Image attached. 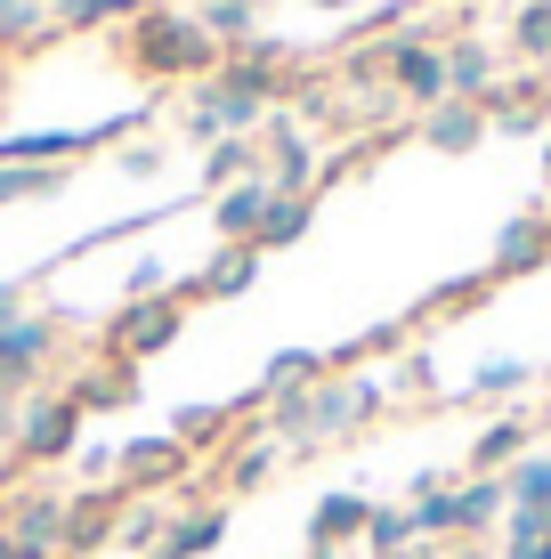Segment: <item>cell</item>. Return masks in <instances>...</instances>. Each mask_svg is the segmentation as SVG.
<instances>
[{
    "mask_svg": "<svg viewBox=\"0 0 551 559\" xmlns=\"http://www.w3.org/2000/svg\"><path fill=\"white\" fill-rule=\"evenodd\" d=\"M276 106H284V73H260V66H243V57H219V73L195 90V106H187V139L195 146L260 139Z\"/></svg>",
    "mask_w": 551,
    "mask_h": 559,
    "instance_id": "cell-1",
    "label": "cell"
},
{
    "mask_svg": "<svg viewBox=\"0 0 551 559\" xmlns=\"http://www.w3.org/2000/svg\"><path fill=\"white\" fill-rule=\"evenodd\" d=\"M219 41L203 33L195 9H146L139 25H130V66L155 73V82H203V73H219Z\"/></svg>",
    "mask_w": 551,
    "mask_h": 559,
    "instance_id": "cell-2",
    "label": "cell"
},
{
    "mask_svg": "<svg viewBox=\"0 0 551 559\" xmlns=\"http://www.w3.org/2000/svg\"><path fill=\"white\" fill-rule=\"evenodd\" d=\"M382 73H390V90L406 106H446V49H439V33H422V25H397L390 41H382Z\"/></svg>",
    "mask_w": 551,
    "mask_h": 559,
    "instance_id": "cell-3",
    "label": "cell"
},
{
    "mask_svg": "<svg viewBox=\"0 0 551 559\" xmlns=\"http://www.w3.org/2000/svg\"><path fill=\"white\" fill-rule=\"evenodd\" d=\"M179 333H187V300H179V293H163V300H122V317L106 324V349L122 357V365H146V357H163Z\"/></svg>",
    "mask_w": 551,
    "mask_h": 559,
    "instance_id": "cell-4",
    "label": "cell"
},
{
    "mask_svg": "<svg viewBox=\"0 0 551 559\" xmlns=\"http://www.w3.org/2000/svg\"><path fill=\"white\" fill-rule=\"evenodd\" d=\"M260 179H268L276 195H316V179H325V163H316L309 130H300L292 114H268V130H260Z\"/></svg>",
    "mask_w": 551,
    "mask_h": 559,
    "instance_id": "cell-5",
    "label": "cell"
},
{
    "mask_svg": "<svg viewBox=\"0 0 551 559\" xmlns=\"http://www.w3.org/2000/svg\"><path fill=\"white\" fill-rule=\"evenodd\" d=\"M82 447V406H73L65 390L33 397L25 414H16V462H65Z\"/></svg>",
    "mask_w": 551,
    "mask_h": 559,
    "instance_id": "cell-6",
    "label": "cell"
},
{
    "mask_svg": "<svg viewBox=\"0 0 551 559\" xmlns=\"http://www.w3.org/2000/svg\"><path fill=\"white\" fill-rule=\"evenodd\" d=\"M49 357H57V317H16V324H0V397L33 390V381L49 373Z\"/></svg>",
    "mask_w": 551,
    "mask_h": 559,
    "instance_id": "cell-7",
    "label": "cell"
},
{
    "mask_svg": "<svg viewBox=\"0 0 551 559\" xmlns=\"http://www.w3.org/2000/svg\"><path fill=\"white\" fill-rule=\"evenodd\" d=\"M551 260V211H511V219L495 227V252H487V276H536V267Z\"/></svg>",
    "mask_w": 551,
    "mask_h": 559,
    "instance_id": "cell-8",
    "label": "cell"
},
{
    "mask_svg": "<svg viewBox=\"0 0 551 559\" xmlns=\"http://www.w3.org/2000/svg\"><path fill=\"white\" fill-rule=\"evenodd\" d=\"M366 519H373L366 495H349V487L316 495V511H309V559H340V544H366Z\"/></svg>",
    "mask_w": 551,
    "mask_h": 559,
    "instance_id": "cell-9",
    "label": "cell"
},
{
    "mask_svg": "<svg viewBox=\"0 0 551 559\" xmlns=\"http://www.w3.org/2000/svg\"><path fill=\"white\" fill-rule=\"evenodd\" d=\"M0 535L25 559H65V503H57V495H16V511H9Z\"/></svg>",
    "mask_w": 551,
    "mask_h": 559,
    "instance_id": "cell-10",
    "label": "cell"
},
{
    "mask_svg": "<svg viewBox=\"0 0 551 559\" xmlns=\"http://www.w3.org/2000/svg\"><path fill=\"white\" fill-rule=\"evenodd\" d=\"M268 203H276V187L260 179V170L236 179L227 195H212V236L219 243H252V252H260V219H268Z\"/></svg>",
    "mask_w": 551,
    "mask_h": 559,
    "instance_id": "cell-11",
    "label": "cell"
},
{
    "mask_svg": "<svg viewBox=\"0 0 551 559\" xmlns=\"http://www.w3.org/2000/svg\"><path fill=\"white\" fill-rule=\"evenodd\" d=\"M187 471V447L170 430H155V438H130V447H113V478L122 487H170V478Z\"/></svg>",
    "mask_w": 551,
    "mask_h": 559,
    "instance_id": "cell-12",
    "label": "cell"
},
{
    "mask_svg": "<svg viewBox=\"0 0 551 559\" xmlns=\"http://www.w3.org/2000/svg\"><path fill=\"white\" fill-rule=\"evenodd\" d=\"M252 276H260V252H252V243H219V252L187 276L179 300H243V293H252Z\"/></svg>",
    "mask_w": 551,
    "mask_h": 559,
    "instance_id": "cell-13",
    "label": "cell"
},
{
    "mask_svg": "<svg viewBox=\"0 0 551 559\" xmlns=\"http://www.w3.org/2000/svg\"><path fill=\"white\" fill-rule=\"evenodd\" d=\"M503 511H511V495H503V478H454V535L463 544H487V535L503 527Z\"/></svg>",
    "mask_w": 551,
    "mask_h": 559,
    "instance_id": "cell-14",
    "label": "cell"
},
{
    "mask_svg": "<svg viewBox=\"0 0 551 559\" xmlns=\"http://www.w3.org/2000/svg\"><path fill=\"white\" fill-rule=\"evenodd\" d=\"M113 519H122V487L73 495L65 503V559H89L98 544H113Z\"/></svg>",
    "mask_w": 551,
    "mask_h": 559,
    "instance_id": "cell-15",
    "label": "cell"
},
{
    "mask_svg": "<svg viewBox=\"0 0 551 559\" xmlns=\"http://www.w3.org/2000/svg\"><path fill=\"white\" fill-rule=\"evenodd\" d=\"M219 544H227V503H187V511H170V535L155 544V559H203Z\"/></svg>",
    "mask_w": 551,
    "mask_h": 559,
    "instance_id": "cell-16",
    "label": "cell"
},
{
    "mask_svg": "<svg viewBox=\"0 0 551 559\" xmlns=\"http://www.w3.org/2000/svg\"><path fill=\"white\" fill-rule=\"evenodd\" d=\"M519 454H536V430H527V414H495L479 438H470V478H503Z\"/></svg>",
    "mask_w": 551,
    "mask_h": 559,
    "instance_id": "cell-17",
    "label": "cell"
},
{
    "mask_svg": "<svg viewBox=\"0 0 551 559\" xmlns=\"http://www.w3.org/2000/svg\"><path fill=\"white\" fill-rule=\"evenodd\" d=\"M430 154H470V146H487V106H463V98H446V106H430L422 114V130H414Z\"/></svg>",
    "mask_w": 551,
    "mask_h": 559,
    "instance_id": "cell-18",
    "label": "cell"
},
{
    "mask_svg": "<svg viewBox=\"0 0 551 559\" xmlns=\"http://www.w3.org/2000/svg\"><path fill=\"white\" fill-rule=\"evenodd\" d=\"M446 98H463V106H487L495 98V49L487 41H446Z\"/></svg>",
    "mask_w": 551,
    "mask_h": 559,
    "instance_id": "cell-19",
    "label": "cell"
},
{
    "mask_svg": "<svg viewBox=\"0 0 551 559\" xmlns=\"http://www.w3.org/2000/svg\"><path fill=\"white\" fill-rule=\"evenodd\" d=\"M130 390H139V365H122V357H106L98 365V373H82V381H73V406H82V414H113V406H130Z\"/></svg>",
    "mask_w": 551,
    "mask_h": 559,
    "instance_id": "cell-20",
    "label": "cell"
},
{
    "mask_svg": "<svg viewBox=\"0 0 551 559\" xmlns=\"http://www.w3.org/2000/svg\"><path fill=\"white\" fill-rule=\"evenodd\" d=\"M260 170V139H219L203 146V195H227L236 179H252Z\"/></svg>",
    "mask_w": 551,
    "mask_h": 559,
    "instance_id": "cell-21",
    "label": "cell"
},
{
    "mask_svg": "<svg viewBox=\"0 0 551 559\" xmlns=\"http://www.w3.org/2000/svg\"><path fill=\"white\" fill-rule=\"evenodd\" d=\"M309 219H316V195H276L268 219H260V260H268V252H292V243L309 236Z\"/></svg>",
    "mask_w": 551,
    "mask_h": 559,
    "instance_id": "cell-22",
    "label": "cell"
},
{
    "mask_svg": "<svg viewBox=\"0 0 551 559\" xmlns=\"http://www.w3.org/2000/svg\"><path fill=\"white\" fill-rule=\"evenodd\" d=\"M325 381V357L316 349H276L268 373H260V397H292V390H316Z\"/></svg>",
    "mask_w": 551,
    "mask_h": 559,
    "instance_id": "cell-23",
    "label": "cell"
},
{
    "mask_svg": "<svg viewBox=\"0 0 551 559\" xmlns=\"http://www.w3.org/2000/svg\"><path fill=\"white\" fill-rule=\"evenodd\" d=\"M503 551L495 559H551V511H503Z\"/></svg>",
    "mask_w": 551,
    "mask_h": 559,
    "instance_id": "cell-24",
    "label": "cell"
},
{
    "mask_svg": "<svg viewBox=\"0 0 551 559\" xmlns=\"http://www.w3.org/2000/svg\"><path fill=\"white\" fill-rule=\"evenodd\" d=\"M503 495H511V511H551V454H519L503 471Z\"/></svg>",
    "mask_w": 551,
    "mask_h": 559,
    "instance_id": "cell-25",
    "label": "cell"
},
{
    "mask_svg": "<svg viewBox=\"0 0 551 559\" xmlns=\"http://www.w3.org/2000/svg\"><path fill=\"white\" fill-rule=\"evenodd\" d=\"M422 535H414V511H397V503H373V519H366V551L373 559H406Z\"/></svg>",
    "mask_w": 551,
    "mask_h": 559,
    "instance_id": "cell-26",
    "label": "cell"
},
{
    "mask_svg": "<svg viewBox=\"0 0 551 559\" xmlns=\"http://www.w3.org/2000/svg\"><path fill=\"white\" fill-rule=\"evenodd\" d=\"M155 0H57V25H139Z\"/></svg>",
    "mask_w": 551,
    "mask_h": 559,
    "instance_id": "cell-27",
    "label": "cell"
},
{
    "mask_svg": "<svg viewBox=\"0 0 551 559\" xmlns=\"http://www.w3.org/2000/svg\"><path fill=\"white\" fill-rule=\"evenodd\" d=\"M527 381H536V365H527V357H487V365H470V397H519Z\"/></svg>",
    "mask_w": 551,
    "mask_h": 559,
    "instance_id": "cell-28",
    "label": "cell"
},
{
    "mask_svg": "<svg viewBox=\"0 0 551 559\" xmlns=\"http://www.w3.org/2000/svg\"><path fill=\"white\" fill-rule=\"evenodd\" d=\"M163 535H170V511H155V503H122V519H113V544H130L146 559H155Z\"/></svg>",
    "mask_w": 551,
    "mask_h": 559,
    "instance_id": "cell-29",
    "label": "cell"
},
{
    "mask_svg": "<svg viewBox=\"0 0 551 559\" xmlns=\"http://www.w3.org/2000/svg\"><path fill=\"white\" fill-rule=\"evenodd\" d=\"M511 49H519L527 66H551V0H527V9L511 16Z\"/></svg>",
    "mask_w": 551,
    "mask_h": 559,
    "instance_id": "cell-30",
    "label": "cell"
},
{
    "mask_svg": "<svg viewBox=\"0 0 551 559\" xmlns=\"http://www.w3.org/2000/svg\"><path fill=\"white\" fill-rule=\"evenodd\" d=\"M276 478V438H252V447H236V462H227V495H252Z\"/></svg>",
    "mask_w": 551,
    "mask_h": 559,
    "instance_id": "cell-31",
    "label": "cell"
},
{
    "mask_svg": "<svg viewBox=\"0 0 551 559\" xmlns=\"http://www.w3.org/2000/svg\"><path fill=\"white\" fill-rule=\"evenodd\" d=\"M227 421H236V406H179L170 414V438L179 447H212V438H227Z\"/></svg>",
    "mask_w": 551,
    "mask_h": 559,
    "instance_id": "cell-32",
    "label": "cell"
},
{
    "mask_svg": "<svg viewBox=\"0 0 551 559\" xmlns=\"http://www.w3.org/2000/svg\"><path fill=\"white\" fill-rule=\"evenodd\" d=\"M203 33H212L219 49H236V41H252V0H203Z\"/></svg>",
    "mask_w": 551,
    "mask_h": 559,
    "instance_id": "cell-33",
    "label": "cell"
},
{
    "mask_svg": "<svg viewBox=\"0 0 551 559\" xmlns=\"http://www.w3.org/2000/svg\"><path fill=\"white\" fill-rule=\"evenodd\" d=\"M33 33H49V9L41 0H9V9H0V49L33 41Z\"/></svg>",
    "mask_w": 551,
    "mask_h": 559,
    "instance_id": "cell-34",
    "label": "cell"
},
{
    "mask_svg": "<svg viewBox=\"0 0 551 559\" xmlns=\"http://www.w3.org/2000/svg\"><path fill=\"white\" fill-rule=\"evenodd\" d=\"M170 293V267L146 252V260H130V276H122V300H163Z\"/></svg>",
    "mask_w": 551,
    "mask_h": 559,
    "instance_id": "cell-35",
    "label": "cell"
},
{
    "mask_svg": "<svg viewBox=\"0 0 551 559\" xmlns=\"http://www.w3.org/2000/svg\"><path fill=\"white\" fill-rule=\"evenodd\" d=\"M113 170H122V179H155V170H163V146H155V139H130L122 154H113Z\"/></svg>",
    "mask_w": 551,
    "mask_h": 559,
    "instance_id": "cell-36",
    "label": "cell"
},
{
    "mask_svg": "<svg viewBox=\"0 0 551 559\" xmlns=\"http://www.w3.org/2000/svg\"><path fill=\"white\" fill-rule=\"evenodd\" d=\"M16 317H25V276L0 284V324H16Z\"/></svg>",
    "mask_w": 551,
    "mask_h": 559,
    "instance_id": "cell-37",
    "label": "cell"
},
{
    "mask_svg": "<svg viewBox=\"0 0 551 559\" xmlns=\"http://www.w3.org/2000/svg\"><path fill=\"white\" fill-rule=\"evenodd\" d=\"M82 478H98V487H106V478H113V447H82Z\"/></svg>",
    "mask_w": 551,
    "mask_h": 559,
    "instance_id": "cell-38",
    "label": "cell"
},
{
    "mask_svg": "<svg viewBox=\"0 0 551 559\" xmlns=\"http://www.w3.org/2000/svg\"><path fill=\"white\" fill-rule=\"evenodd\" d=\"M16 414H25V406H16V397H0V447H16Z\"/></svg>",
    "mask_w": 551,
    "mask_h": 559,
    "instance_id": "cell-39",
    "label": "cell"
},
{
    "mask_svg": "<svg viewBox=\"0 0 551 559\" xmlns=\"http://www.w3.org/2000/svg\"><path fill=\"white\" fill-rule=\"evenodd\" d=\"M309 9H340V16H349V9H366V0H309Z\"/></svg>",
    "mask_w": 551,
    "mask_h": 559,
    "instance_id": "cell-40",
    "label": "cell"
},
{
    "mask_svg": "<svg viewBox=\"0 0 551 559\" xmlns=\"http://www.w3.org/2000/svg\"><path fill=\"white\" fill-rule=\"evenodd\" d=\"M536 163H543V179H551V130H543V154H536Z\"/></svg>",
    "mask_w": 551,
    "mask_h": 559,
    "instance_id": "cell-41",
    "label": "cell"
},
{
    "mask_svg": "<svg viewBox=\"0 0 551 559\" xmlns=\"http://www.w3.org/2000/svg\"><path fill=\"white\" fill-rule=\"evenodd\" d=\"M0 559H25V551H16V544H9V535H0Z\"/></svg>",
    "mask_w": 551,
    "mask_h": 559,
    "instance_id": "cell-42",
    "label": "cell"
},
{
    "mask_svg": "<svg viewBox=\"0 0 551 559\" xmlns=\"http://www.w3.org/2000/svg\"><path fill=\"white\" fill-rule=\"evenodd\" d=\"M0 9H9V0H0Z\"/></svg>",
    "mask_w": 551,
    "mask_h": 559,
    "instance_id": "cell-43",
    "label": "cell"
}]
</instances>
